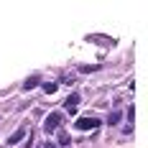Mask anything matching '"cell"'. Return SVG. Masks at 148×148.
Masks as SVG:
<instances>
[{
    "label": "cell",
    "instance_id": "5b68a950",
    "mask_svg": "<svg viewBox=\"0 0 148 148\" xmlns=\"http://www.w3.org/2000/svg\"><path fill=\"white\" fill-rule=\"evenodd\" d=\"M38 84H41V77H38V74H31L28 79H26V82H23V89H26V92H28V89H33V87H38Z\"/></svg>",
    "mask_w": 148,
    "mask_h": 148
},
{
    "label": "cell",
    "instance_id": "7a4b0ae2",
    "mask_svg": "<svg viewBox=\"0 0 148 148\" xmlns=\"http://www.w3.org/2000/svg\"><path fill=\"white\" fill-rule=\"evenodd\" d=\"M74 128H77V130H97V128H100V120L92 118V115H84V118H79L74 123Z\"/></svg>",
    "mask_w": 148,
    "mask_h": 148
},
{
    "label": "cell",
    "instance_id": "52a82bcc",
    "mask_svg": "<svg viewBox=\"0 0 148 148\" xmlns=\"http://www.w3.org/2000/svg\"><path fill=\"white\" fill-rule=\"evenodd\" d=\"M118 123H120V110H112L107 115V125H118Z\"/></svg>",
    "mask_w": 148,
    "mask_h": 148
},
{
    "label": "cell",
    "instance_id": "8fae6325",
    "mask_svg": "<svg viewBox=\"0 0 148 148\" xmlns=\"http://www.w3.org/2000/svg\"><path fill=\"white\" fill-rule=\"evenodd\" d=\"M41 148H59V146H56V143H51V140H46V143H44Z\"/></svg>",
    "mask_w": 148,
    "mask_h": 148
},
{
    "label": "cell",
    "instance_id": "30bf717a",
    "mask_svg": "<svg viewBox=\"0 0 148 148\" xmlns=\"http://www.w3.org/2000/svg\"><path fill=\"white\" fill-rule=\"evenodd\" d=\"M125 115H128V120H130V123H133V115H135V110H133V105H130V107H128V110H125Z\"/></svg>",
    "mask_w": 148,
    "mask_h": 148
},
{
    "label": "cell",
    "instance_id": "8992f818",
    "mask_svg": "<svg viewBox=\"0 0 148 148\" xmlns=\"http://www.w3.org/2000/svg\"><path fill=\"white\" fill-rule=\"evenodd\" d=\"M56 133H59V143H56V146H61V148H69V143H72V138H69V133H66L64 128H59Z\"/></svg>",
    "mask_w": 148,
    "mask_h": 148
},
{
    "label": "cell",
    "instance_id": "9c48e42d",
    "mask_svg": "<svg viewBox=\"0 0 148 148\" xmlns=\"http://www.w3.org/2000/svg\"><path fill=\"white\" fill-rule=\"evenodd\" d=\"M97 69H100L97 64H95V66H87V64H82V66H79V72H84V74H89V72H97Z\"/></svg>",
    "mask_w": 148,
    "mask_h": 148
},
{
    "label": "cell",
    "instance_id": "3957f363",
    "mask_svg": "<svg viewBox=\"0 0 148 148\" xmlns=\"http://www.w3.org/2000/svg\"><path fill=\"white\" fill-rule=\"evenodd\" d=\"M26 135H28V125H21L18 130H13V133L8 135V146H15V143H21Z\"/></svg>",
    "mask_w": 148,
    "mask_h": 148
},
{
    "label": "cell",
    "instance_id": "6da1fadb",
    "mask_svg": "<svg viewBox=\"0 0 148 148\" xmlns=\"http://www.w3.org/2000/svg\"><path fill=\"white\" fill-rule=\"evenodd\" d=\"M61 123H64V112H49L41 128H44L46 135H51V133H56V130L61 128Z\"/></svg>",
    "mask_w": 148,
    "mask_h": 148
},
{
    "label": "cell",
    "instance_id": "277c9868",
    "mask_svg": "<svg viewBox=\"0 0 148 148\" xmlns=\"http://www.w3.org/2000/svg\"><path fill=\"white\" fill-rule=\"evenodd\" d=\"M77 105H79V95H77V92H72V95L64 100V110H66L69 115H74V112H77Z\"/></svg>",
    "mask_w": 148,
    "mask_h": 148
},
{
    "label": "cell",
    "instance_id": "ba28073f",
    "mask_svg": "<svg viewBox=\"0 0 148 148\" xmlns=\"http://www.w3.org/2000/svg\"><path fill=\"white\" fill-rule=\"evenodd\" d=\"M41 87H44V92H46V95H54V92H56V87H59V84H56V82H44V84H41Z\"/></svg>",
    "mask_w": 148,
    "mask_h": 148
}]
</instances>
